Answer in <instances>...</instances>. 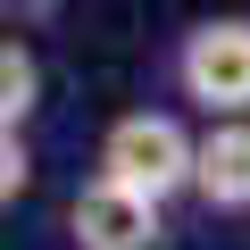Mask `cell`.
<instances>
[{"instance_id":"obj_1","label":"cell","mask_w":250,"mask_h":250,"mask_svg":"<svg viewBox=\"0 0 250 250\" xmlns=\"http://www.w3.org/2000/svg\"><path fill=\"white\" fill-rule=\"evenodd\" d=\"M192 150L200 142L184 134L167 108H134V117H117L108 134H100V175L167 208L175 192H192Z\"/></svg>"},{"instance_id":"obj_2","label":"cell","mask_w":250,"mask_h":250,"mask_svg":"<svg viewBox=\"0 0 250 250\" xmlns=\"http://www.w3.org/2000/svg\"><path fill=\"white\" fill-rule=\"evenodd\" d=\"M175 83L208 117H250V17H200L175 42Z\"/></svg>"},{"instance_id":"obj_3","label":"cell","mask_w":250,"mask_h":250,"mask_svg":"<svg viewBox=\"0 0 250 250\" xmlns=\"http://www.w3.org/2000/svg\"><path fill=\"white\" fill-rule=\"evenodd\" d=\"M159 200H142V192H125V184H108V175H92L83 192H75V208H67V242L75 250H159Z\"/></svg>"},{"instance_id":"obj_4","label":"cell","mask_w":250,"mask_h":250,"mask_svg":"<svg viewBox=\"0 0 250 250\" xmlns=\"http://www.w3.org/2000/svg\"><path fill=\"white\" fill-rule=\"evenodd\" d=\"M192 192H200L208 208H225V217L250 208V117H217L208 134H200V150H192Z\"/></svg>"},{"instance_id":"obj_5","label":"cell","mask_w":250,"mask_h":250,"mask_svg":"<svg viewBox=\"0 0 250 250\" xmlns=\"http://www.w3.org/2000/svg\"><path fill=\"white\" fill-rule=\"evenodd\" d=\"M34 108H42V67L17 34H0V134H25Z\"/></svg>"},{"instance_id":"obj_6","label":"cell","mask_w":250,"mask_h":250,"mask_svg":"<svg viewBox=\"0 0 250 250\" xmlns=\"http://www.w3.org/2000/svg\"><path fill=\"white\" fill-rule=\"evenodd\" d=\"M25 184H34V150H25V134H0V208H9Z\"/></svg>"},{"instance_id":"obj_7","label":"cell","mask_w":250,"mask_h":250,"mask_svg":"<svg viewBox=\"0 0 250 250\" xmlns=\"http://www.w3.org/2000/svg\"><path fill=\"white\" fill-rule=\"evenodd\" d=\"M0 17L25 34V25H50V17H59V0H0Z\"/></svg>"}]
</instances>
